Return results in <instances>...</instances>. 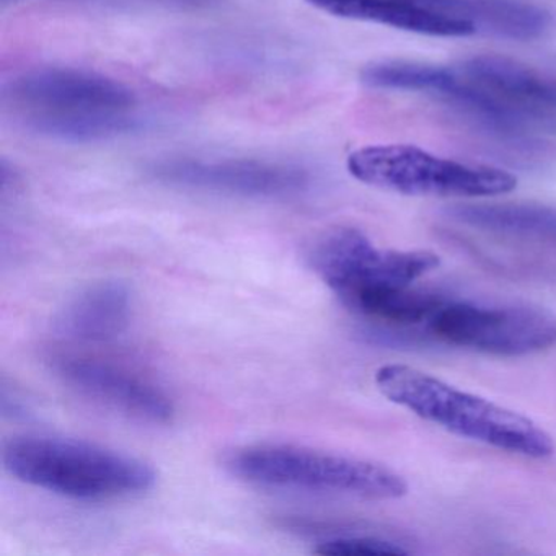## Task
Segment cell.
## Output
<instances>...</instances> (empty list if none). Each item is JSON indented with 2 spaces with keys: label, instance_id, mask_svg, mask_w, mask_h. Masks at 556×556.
<instances>
[{
  "label": "cell",
  "instance_id": "obj_6",
  "mask_svg": "<svg viewBox=\"0 0 556 556\" xmlns=\"http://www.w3.org/2000/svg\"><path fill=\"white\" fill-rule=\"evenodd\" d=\"M318 278L341 302L361 292L406 288L441 265L429 250H390L353 227H340L321 236L308 253Z\"/></svg>",
  "mask_w": 556,
  "mask_h": 556
},
{
  "label": "cell",
  "instance_id": "obj_12",
  "mask_svg": "<svg viewBox=\"0 0 556 556\" xmlns=\"http://www.w3.org/2000/svg\"><path fill=\"white\" fill-rule=\"evenodd\" d=\"M312 8L346 21L369 22L429 37L462 38L477 31L468 18L426 0H305Z\"/></svg>",
  "mask_w": 556,
  "mask_h": 556
},
{
  "label": "cell",
  "instance_id": "obj_2",
  "mask_svg": "<svg viewBox=\"0 0 556 556\" xmlns=\"http://www.w3.org/2000/svg\"><path fill=\"white\" fill-rule=\"evenodd\" d=\"M374 382L389 402L452 434L536 460L555 454L552 435L532 419L416 367L386 364Z\"/></svg>",
  "mask_w": 556,
  "mask_h": 556
},
{
  "label": "cell",
  "instance_id": "obj_14",
  "mask_svg": "<svg viewBox=\"0 0 556 556\" xmlns=\"http://www.w3.org/2000/svg\"><path fill=\"white\" fill-rule=\"evenodd\" d=\"M442 299L429 292L418 291L412 286L406 288L376 289L361 292L343 301L350 311L367 320L390 327H416L428 324Z\"/></svg>",
  "mask_w": 556,
  "mask_h": 556
},
{
  "label": "cell",
  "instance_id": "obj_1",
  "mask_svg": "<svg viewBox=\"0 0 556 556\" xmlns=\"http://www.w3.org/2000/svg\"><path fill=\"white\" fill-rule=\"evenodd\" d=\"M5 113L28 131L70 142H93L128 131L136 97L118 80L76 67H37L2 93Z\"/></svg>",
  "mask_w": 556,
  "mask_h": 556
},
{
  "label": "cell",
  "instance_id": "obj_7",
  "mask_svg": "<svg viewBox=\"0 0 556 556\" xmlns=\"http://www.w3.org/2000/svg\"><path fill=\"white\" fill-rule=\"evenodd\" d=\"M426 327L451 346L493 356H529L556 346L555 315L527 305L442 302Z\"/></svg>",
  "mask_w": 556,
  "mask_h": 556
},
{
  "label": "cell",
  "instance_id": "obj_16",
  "mask_svg": "<svg viewBox=\"0 0 556 556\" xmlns=\"http://www.w3.org/2000/svg\"><path fill=\"white\" fill-rule=\"evenodd\" d=\"M318 555L351 556V555H408L393 540L370 535H340L317 543L314 548Z\"/></svg>",
  "mask_w": 556,
  "mask_h": 556
},
{
  "label": "cell",
  "instance_id": "obj_9",
  "mask_svg": "<svg viewBox=\"0 0 556 556\" xmlns=\"http://www.w3.org/2000/svg\"><path fill=\"white\" fill-rule=\"evenodd\" d=\"M51 369L74 392L119 415L151 425H167L174 419L175 406L170 396L131 370L80 356L54 357Z\"/></svg>",
  "mask_w": 556,
  "mask_h": 556
},
{
  "label": "cell",
  "instance_id": "obj_8",
  "mask_svg": "<svg viewBox=\"0 0 556 556\" xmlns=\"http://www.w3.org/2000/svg\"><path fill=\"white\" fill-rule=\"evenodd\" d=\"M155 178L187 190L223 197L278 200L295 197L307 188L305 170L279 162L255 159L227 161H172L159 165Z\"/></svg>",
  "mask_w": 556,
  "mask_h": 556
},
{
  "label": "cell",
  "instance_id": "obj_13",
  "mask_svg": "<svg viewBox=\"0 0 556 556\" xmlns=\"http://www.w3.org/2000/svg\"><path fill=\"white\" fill-rule=\"evenodd\" d=\"M434 8L468 18L504 37L533 40L549 27V15L543 9L520 0H426Z\"/></svg>",
  "mask_w": 556,
  "mask_h": 556
},
{
  "label": "cell",
  "instance_id": "obj_10",
  "mask_svg": "<svg viewBox=\"0 0 556 556\" xmlns=\"http://www.w3.org/2000/svg\"><path fill=\"white\" fill-rule=\"evenodd\" d=\"M457 71L490 99L536 125L556 116L555 77L496 54L470 58Z\"/></svg>",
  "mask_w": 556,
  "mask_h": 556
},
{
  "label": "cell",
  "instance_id": "obj_5",
  "mask_svg": "<svg viewBox=\"0 0 556 556\" xmlns=\"http://www.w3.org/2000/svg\"><path fill=\"white\" fill-rule=\"evenodd\" d=\"M346 165L361 184L403 197L491 198L517 188V178L509 172L438 157L415 146L357 149Z\"/></svg>",
  "mask_w": 556,
  "mask_h": 556
},
{
  "label": "cell",
  "instance_id": "obj_3",
  "mask_svg": "<svg viewBox=\"0 0 556 556\" xmlns=\"http://www.w3.org/2000/svg\"><path fill=\"white\" fill-rule=\"evenodd\" d=\"M5 470L22 483L77 501L138 496L157 473L141 458L102 445L54 435H21L5 442Z\"/></svg>",
  "mask_w": 556,
  "mask_h": 556
},
{
  "label": "cell",
  "instance_id": "obj_11",
  "mask_svg": "<svg viewBox=\"0 0 556 556\" xmlns=\"http://www.w3.org/2000/svg\"><path fill=\"white\" fill-rule=\"evenodd\" d=\"M132 295L118 279H103L80 289L54 315V331L80 343H109L131 324Z\"/></svg>",
  "mask_w": 556,
  "mask_h": 556
},
{
  "label": "cell",
  "instance_id": "obj_15",
  "mask_svg": "<svg viewBox=\"0 0 556 556\" xmlns=\"http://www.w3.org/2000/svg\"><path fill=\"white\" fill-rule=\"evenodd\" d=\"M457 217L483 229L556 237V210L533 204L460 207Z\"/></svg>",
  "mask_w": 556,
  "mask_h": 556
},
{
  "label": "cell",
  "instance_id": "obj_4",
  "mask_svg": "<svg viewBox=\"0 0 556 556\" xmlns=\"http://www.w3.org/2000/svg\"><path fill=\"white\" fill-rule=\"evenodd\" d=\"M224 468L256 486L361 500H400L408 493L402 475L386 465L294 444L242 445L224 455Z\"/></svg>",
  "mask_w": 556,
  "mask_h": 556
}]
</instances>
